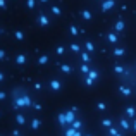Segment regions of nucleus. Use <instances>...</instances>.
<instances>
[{
    "mask_svg": "<svg viewBox=\"0 0 136 136\" xmlns=\"http://www.w3.org/2000/svg\"><path fill=\"white\" fill-rule=\"evenodd\" d=\"M62 71H64V72H69V71H71V67H69V66H64V67H62Z\"/></svg>",
    "mask_w": 136,
    "mask_h": 136,
    "instance_id": "obj_15",
    "label": "nucleus"
},
{
    "mask_svg": "<svg viewBox=\"0 0 136 136\" xmlns=\"http://www.w3.org/2000/svg\"><path fill=\"white\" fill-rule=\"evenodd\" d=\"M83 17H84V19H90V17H91V14L86 10V12H83Z\"/></svg>",
    "mask_w": 136,
    "mask_h": 136,
    "instance_id": "obj_9",
    "label": "nucleus"
},
{
    "mask_svg": "<svg viewBox=\"0 0 136 136\" xmlns=\"http://www.w3.org/2000/svg\"><path fill=\"white\" fill-rule=\"evenodd\" d=\"M112 5H114V0H109V2H105V3L102 5V10H107V9H110Z\"/></svg>",
    "mask_w": 136,
    "mask_h": 136,
    "instance_id": "obj_2",
    "label": "nucleus"
},
{
    "mask_svg": "<svg viewBox=\"0 0 136 136\" xmlns=\"http://www.w3.org/2000/svg\"><path fill=\"white\" fill-rule=\"evenodd\" d=\"M109 40H110L112 43H115V40H117V38H115V34H109Z\"/></svg>",
    "mask_w": 136,
    "mask_h": 136,
    "instance_id": "obj_10",
    "label": "nucleus"
},
{
    "mask_svg": "<svg viewBox=\"0 0 136 136\" xmlns=\"http://www.w3.org/2000/svg\"><path fill=\"white\" fill-rule=\"evenodd\" d=\"M121 93H122V95H126V97H129V95H131V90H129V88H126V86H121Z\"/></svg>",
    "mask_w": 136,
    "mask_h": 136,
    "instance_id": "obj_3",
    "label": "nucleus"
},
{
    "mask_svg": "<svg viewBox=\"0 0 136 136\" xmlns=\"http://www.w3.org/2000/svg\"><path fill=\"white\" fill-rule=\"evenodd\" d=\"M81 71H83V72H86V74L90 72V69H88V66H83V67H81Z\"/></svg>",
    "mask_w": 136,
    "mask_h": 136,
    "instance_id": "obj_12",
    "label": "nucleus"
},
{
    "mask_svg": "<svg viewBox=\"0 0 136 136\" xmlns=\"http://www.w3.org/2000/svg\"><path fill=\"white\" fill-rule=\"evenodd\" d=\"M135 129H136V122H135Z\"/></svg>",
    "mask_w": 136,
    "mask_h": 136,
    "instance_id": "obj_16",
    "label": "nucleus"
},
{
    "mask_svg": "<svg viewBox=\"0 0 136 136\" xmlns=\"http://www.w3.org/2000/svg\"><path fill=\"white\" fill-rule=\"evenodd\" d=\"M126 114H128V115H129V117H135L136 110H135V109H133V107H129V109H128V112H126Z\"/></svg>",
    "mask_w": 136,
    "mask_h": 136,
    "instance_id": "obj_5",
    "label": "nucleus"
},
{
    "mask_svg": "<svg viewBox=\"0 0 136 136\" xmlns=\"http://www.w3.org/2000/svg\"><path fill=\"white\" fill-rule=\"evenodd\" d=\"M88 136H90V135H88Z\"/></svg>",
    "mask_w": 136,
    "mask_h": 136,
    "instance_id": "obj_17",
    "label": "nucleus"
},
{
    "mask_svg": "<svg viewBox=\"0 0 136 136\" xmlns=\"http://www.w3.org/2000/svg\"><path fill=\"white\" fill-rule=\"evenodd\" d=\"M115 29H117V31H122V29H124V23H122V21H119V23L115 24Z\"/></svg>",
    "mask_w": 136,
    "mask_h": 136,
    "instance_id": "obj_4",
    "label": "nucleus"
},
{
    "mask_svg": "<svg viewBox=\"0 0 136 136\" xmlns=\"http://www.w3.org/2000/svg\"><path fill=\"white\" fill-rule=\"evenodd\" d=\"M97 76H98V72L97 71H90L88 72V78H86V84L90 86V84H93V81L97 79Z\"/></svg>",
    "mask_w": 136,
    "mask_h": 136,
    "instance_id": "obj_1",
    "label": "nucleus"
},
{
    "mask_svg": "<svg viewBox=\"0 0 136 136\" xmlns=\"http://www.w3.org/2000/svg\"><path fill=\"white\" fill-rule=\"evenodd\" d=\"M67 136H81V135H79L78 131H74V129H69V131H67Z\"/></svg>",
    "mask_w": 136,
    "mask_h": 136,
    "instance_id": "obj_6",
    "label": "nucleus"
},
{
    "mask_svg": "<svg viewBox=\"0 0 136 136\" xmlns=\"http://www.w3.org/2000/svg\"><path fill=\"white\" fill-rule=\"evenodd\" d=\"M114 54H115V57H121V55H124V50H122V48H121V50L117 48V50H115Z\"/></svg>",
    "mask_w": 136,
    "mask_h": 136,
    "instance_id": "obj_8",
    "label": "nucleus"
},
{
    "mask_svg": "<svg viewBox=\"0 0 136 136\" xmlns=\"http://www.w3.org/2000/svg\"><path fill=\"white\" fill-rule=\"evenodd\" d=\"M102 124H103V126H107V128H109V126H110V124H112V122H110V121H109V119H105V121H103Z\"/></svg>",
    "mask_w": 136,
    "mask_h": 136,
    "instance_id": "obj_11",
    "label": "nucleus"
},
{
    "mask_svg": "<svg viewBox=\"0 0 136 136\" xmlns=\"http://www.w3.org/2000/svg\"><path fill=\"white\" fill-rule=\"evenodd\" d=\"M98 109H100V110H105L107 107H105V103H102V102H100V103H98Z\"/></svg>",
    "mask_w": 136,
    "mask_h": 136,
    "instance_id": "obj_13",
    "label": "nucleus"
},
{
    "mask_svg": "<svg viewBox=\"0 0 136 136\" xmlns=\"http://www.w3.org/2000/svg\"><path fill=\"white\" fill-rule=\"evenodd\" d=\"M83 60H86V62H88V60H90V55H88V54H83Z\"/></svg>",
    "mask_w": 136,
    "mask_h": 136,
    "instance_id": "obj_14",
    "label": "nucleus"
},
{
    "mask_svg": "<svg viewBox=\"0 0 136 136\" xmlns=\"http://www.w3.org/2000/svg\"><path fill=\"white\" fill-rule=\"evenodd\" d=\"M121 126H122L124 129H128V128H129V122H128L126 119H122V121H121Z\"/></svg>",
    "mask_w": 136,
    "mask_h": 136,
    "instance_id": "obj_7",
    "label": "nucleus"
}]
</instances>
